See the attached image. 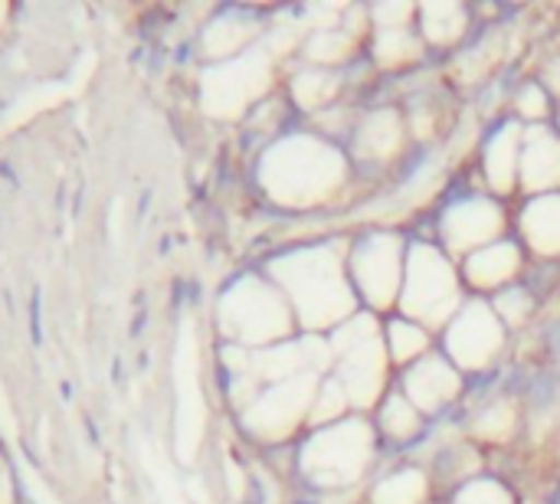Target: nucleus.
<instances>
[{"mask_svg": "<svg viewBox=\"0 0 560 504\" xmlns=\"http://www.w3.org/2000/svg\"><path fill=\"white\" fill-rule=\"evenodd\" d=\"M69 95V89L66 85H43V89H33V92H26L10 112H7V118H3V128H16V125H23V121H30L36 112H43V108H52L56 102H62Z\"/></svg>", "mask_w": 560, "mask_h": 504, "instance_id": "1", "label": "nucleus"}, {"mask_svg": "<svg viewBox=\"0 0 560 504\" xmlns=\"http://www.w3.org/2000/svg\"><path fill=\"white\" fill-rule=\"evenodd\" d=\"M20 476H23V485H26V492L33 495V502L36 504H59V499L52 495V489L49 485H43V479H39V472L30 466V462H23L20 459Z\"/></svg>", "mask_w": 560, "mask_h": 504, "instance_id": "2", "label": "nucleus"}, {"mask_svg": "<svg viewBox=\"0 0 560 504\" xmlns=\"http://www.w3.org/2000/svg\"><path fill=\"white\" fill-rule=\"evenodd\" d=\"M0 433L7 439H16V417H13V407H10V397L0 384Z\"/></svg>", "mask_w": 560, "mask_h": 504, "instance_id": "3", "label": "nucleus"}]
</instances>
